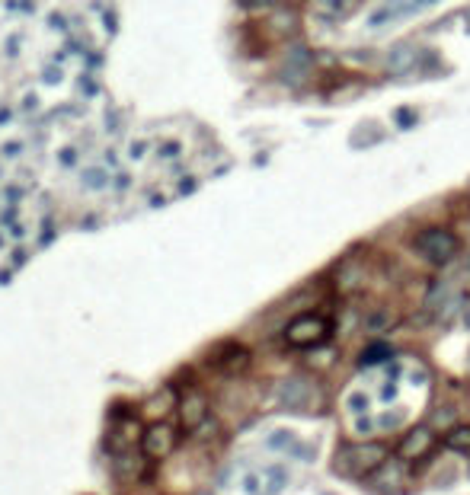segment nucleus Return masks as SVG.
I'll use <instances>...</instances> for the list:
<instances>
[{
    "instance_id": "nucleus-1",
    "label": "nucleus",
    "mask_w": 470,
    "mask_h": 495,
    "mask_svg": "<svg viewBox=\"0 0 470 495\" xmlns=\"http://www.w3.org/2000/svg\"><path fill=\"white\" fill-rule=\"evenodd\" d=\"M387 460V447L378 441H365V444H342L336 450V463L333 469L346 479H368L381 463Z\"/></svg>"
},
{
    "instance_id": "nucleus-2",
    "label": "nucleus",
    "mask_w": 470,
    "mask_h": 495,
    "mask_svg": "<svg viewBox=\"0 0 470 495\" xmlns=\"http://www.w3.org/2000/svg\"><path fill=\"white\" fill-rule=\"evenodd\" d=\"M412 250L432 265H448L457 256V250H461V240L451 230H444V227H425V230L416 233Z\"/></svg>"
},
{
    "instance_id": "nucleus-3",
    "label": "nucleus",
    "mask_w": 470,
    "mask_h": 495,
    "mask_svg": "<svg viewBox=\"0 0 470 495\" xmlns=\"http://www.w3.org/2000/svg\"><path fill=\"white\" fill-rule=\"evenodd\" d=\"M329 339V323L317 313H304L285 329V342L291 348H317Z\"/></svg>"
},
{
    "instance_id": "nucleus-4",
    "label": "nucleus",
    "mask_w": 470,
    "mask_h": 495,
    "mask_svg": "<svg viewBox=\"0 0 470 495\" xmlns=\"http://www.w3.org/2000/svg\"><path fill=\"white\" fill-rule=\"evenodd\" d=\"M368 479H371L378 495H400L410 486V467H406V460H390V457H387Z\"/></svg>"
},
{
    "instance_id": "nucleus-5",
    "label": "nucleus",
    "mask_w": 470,
    "mask_h": 495,
    "mask_svg": "<svg viewBox=\"0 0 470 495\" xmlns=\"http://www.w3.org/2000/svg\"><path fill=\"white\" fill-rule=\"evenodd\" d=\"M278 399L288 409H317L320 406V393L307 377H291L278 386Z\"/></svg>"
},
{
    "instance_id": "nucleus-6",
    "label": "nucleus",
    "mask_w": 470,
    "mask_h": 495,
    "mask_svg": "<svg viewBox=\"0 0 470 495\" xmlns=\"http://www.w3.org/2000/svg\"><path fill=\"white\" fill-rule=\"evenodd\" d=\"M141 447H144V454H148V457L163 460V457H170V454H173V447H176V428L170 422H154L148 431H144Z\"/></svg>"
},
{
    "instance_id": "nucleus-7",
    "label": "nucleus",
    "mask_w": 470,
    "mask_h": 495,
    "mask_svg": "<svg viewBox=\"0 0 470 495\" xmlns=\"http://www.w3.org/2000/svg\"><path fill=\"white\" fill-rule=\"evenodd\" d=\"M435 444H438V438H435V431H432V428H412L410 435H403L397 454H400V460L412 463V460H422V457H429L432 450H435Z\"/></svg>"
},
{
    "instance_id": "nucleus-8",
    "label": "nucleus",
    "mask_w": 470,
    "mask_h": 495,
    "mask_svg": "<svg viewBox=\"0 0 470 495\" xmlns=\"http://www.w3.org/2000/svg\"><path fill=\"white\" fill-rule=\"evenodd\" d=\"M419 61V52L412 45H406V42H400V45H393L390 52H387L384 58V71L390 74V77H403V74H410L412 67H416Z\"/></svg>"
},
{
    "instance_id": "nucleus-9",
    "label": "nucleus",
    "mask_w": 470,
    "mask_h": 495,
    "mask_svg": "<svg viewBox=\"0 0 470 495\" xmlns=\"http://www.w3.org/2000/svg\"><path fill=\"white\" fill-rule=\"evenodd\" d=\"M180 418H182V428L195 431L208 418V399L202 396V393H189V396L180 403Z\"/></svg>"
},
{
    "instance_id": "nucleus-10",
    "label": "nucleus",
    "mask_w": 470,
    "mask_h": 495,
    "mask_svg": "<svg viewBox=\"0 0 470 495\" xmlns=\"http://www.w3.org/2000/svg\"><path fill=\"white\" fill-rule=\"evenodd\" d=\"M464 301H467V297H464L461 291H454V294H451L448 301L442 304V307H435V310H432V313H435V320L442 323V326H451V323H454V316L467 310V307H464Z\"/></svg>"
},
{
    "instance_id": "nucleus-11",
    "label": "nucleus",
    "mask_w": 470,
    "mask_h": 495,
    "mask_svg": "<svg viewBox=\"0 0 470 495\" xmlns=\"http://www.w3.org/2000/svg\"><path fill=\"white\" fill-rule=\"evenodd\" d=\"M393 323H397V316H393L390 310H384V307L371 310V313L365 316V329H368V333H387Z\"/></svg>"
},
{
    "instance_id": "nucleus-12",
    "label": "nucleus",
    "mask_w": 470,
    "mask_h": 495,
    "mask_svg": "<svg viewBox=\"0 0 470 495\" xmlns=\"http://www.w3.org/2000/svg\"><path fill=\"white\" fill-rule=\"evenodd\" d=\"M444 444L457 454H470V425H461V428H451L444 435Z\"/></svg>"
},
{
    "instance_id": "nucleus-13",
    "label": "nucleus",
    "mask_w": 470,
    "mask_h": 495,
    "mask_svg": "<svg viewBox=\"0 0 470 495\" xmlns=\"http://www.w3.org/2000/svg\"><path fill=\"white\" fill-rule=\"evenodd\" d=\"M384 358H390V348L378 345V348H368V352L361 355V365H381Z\"/></svg>"
},
{
    "instance_id": "nucleus-14",
    "label": "nucleus",
    "mask_w": 470,
    "mask_h": 495,
    "mask_svg": "<svg viewBox=\"0 0 470 495\" xmlns=\"http://www.w3.org/2000/svg\"><path fill=\"white\" fill-rule=\"evenodd\" d=\"M346 406H349L352 412H365V409H368V396H365V393H352V396L346 399Z\"/></svg>"
},
{
    "instance_id": "nucleus-15",
    "label": "nucleus",
    "mask_w": 470,
    "mask_h": 495,
    "mask_svg": "<svg viewBox=\"0 0 470 495\" xmlns=\"http://www.w3.org/2000/svg\"><path fill=\"white\" fill-rule=\"evenodd\" d=\"M320 7H323V13H327V16H336L342 10V0H320Z\"/></svg>"
},
{
    "instance_id": "nucleus-16",
    "label": "nucleus",
    "mask_w": 470,
    "mask_h": 495,
    "mask_svg": "<svg viewBox=\"0 0 470 495\" xmlns=\"http://www.w3.org/2000/svg\"><path fill=\"white\" fill-rule=\"evenodd\" d=\"M410 112H412V109H400V116H397V122L403 125V128H406V125H412V116H410Z\"/></svg>"
},
{
    "instance_id": "nucleus-17",
    "label": "nucleus",
    "mask_w": 470,
    "mask_h": 495,
    "mask_svg": "<svg viewBox=\"0 0 470 495\" xmlns=\"http://www.w3.org/2000/svg\"><path fill=\"white\" fill-rule=\"evenodd\" d=\"M464 326H467V329H470V307H467V310H464Z\"/></svg>"
}]
</instances>
